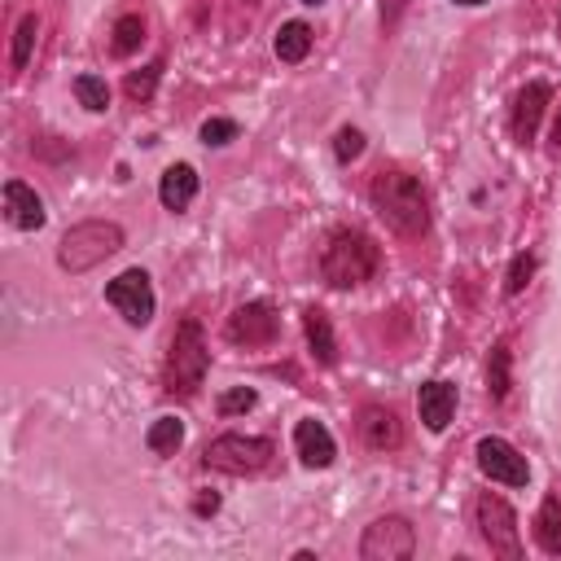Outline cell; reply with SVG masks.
<instances>
[{
	"instance_id": "cb8c5ba5",
	"label": "cell",
	"mask_w": 561,
	"mask_h": 561,
	"mask_svg": "<svg viewBox=\"0 0 561 561\" xmlns=\"http://www.w3.org/2000/svg\"><path fill=\"white\" fill-rule=\"evenodd\" d=\"M75 97H79L84 110H92V115L110 110V88H105V79H97V75H75Z\"/></svg>"
},
{
	"instance_id": "44dd1931",
	"label": "cell",
	"mask_w": 561,
	"mask_h": 561,
	"mask_svg": "<svg viewBox=\"0 0 561 561\" xmlns=\"http://www.w3.org/2000/svg\"><path fill=\"white\" fill-rule=\"evenodd\" d=\"M36 36H40V18L36 14H23L18 27H14V49H10V71H27L31 53H36Z\"/></svg>"
},
{
	"instance_id": "4fadbf2b",
	"label": "cell",
	"mask_w": 561,
	"mask_h": 561,
	"mask_svg": "<svg viewBox=\"0 0 561 561\" xmlns=\"http://www.w3.org/2000/svg\"><path fill=\"white\" fill-rule=\"evenodd\" d=\"M5 219L14 224V229H23V233H36V229H44L49 211H44V202H40V193L31 184L10 180L5 184Z\"/></svg>"
},
{
	"instance_id": "7a4b0ae2",
	"label": "cell",
	"mask_w": 561,
	"mask_h": 561,
	"mask_svg": "<svg viewBox=\"0 0 561 561\" xmlns=\"http://www.w3.org/2000/svg\"><path fill=\"white\" fill-rule=\"evenodd\" d=\"M382 264V251L373 246V238L356 233V229H339L324 246V259H320V272L333 290H352V285H365L373 281Z\"/></svg>"
},
{
	"instance_id": "e575fe53",
	"label": "cell",
	"mask_w": 561,
	"mask_h": 561,
	"mask_svg": "<svg viewBox=\"0 0 561 561\" xmlns=\"http://www.w3.org/2000/svg\"><path fill=\"white\" fill-rule=\"evenodd\" d=\"M557 36H561V18H557Z\"/></svg>"
},
{
	"instance_id": "5b68a950",
	"label": "cell",
	"mask_w": 561,
	"mask_h": 561,
	"mask_svg": "<svg viewBox=\"0 0 561 561\" xmlns=\"http://www.w3.org/2000/svg\"><path fill=\"white\" fill-rule=\"evenodd\" d=\"M272 438H251V434H219L211 447H206V470H219V474H233V479H242V474H259V470H268V461H272Z\"/></svg>"
},
{
	"instance_id": "836d02e7",
	"label": "cell",
	"mask_w": 561,
	"mask_h": 561,
	"mask_svg": "<svg viewBox=\"0 0 561 561\" xmlns=\"http://www.w3.org/2000/svg\"><path fill=\"white\" fill-rule=\"evenodd\" d=\"M303 5H311V10H316V5H324V0H303Z\"/></svg>"
},
{
	"instance_id": "d6986e66",
	"label": "cell",
	"mask_w": 561,
	"mask_h": 561,
	"mask_svg": "<svg viewBox=\"0 0 561 561\" xmlns=\"http://www.w3.org/2000/svg\"><path fill=\"white\" fill-rule=\"evenodd\" d=\"M180 443H184V421H176V417H158L145 430V447H150L154 457H176Z\"/></svg>"
},
{
	"instance_id": "5bb4252c",
	"label": "cell",
	"mask_w": 561,
	"mask_h": 561,
	"mask_svg": "<svg viewBox=\"0 0 561 561\" xmlns=\"http://www.w3.org/2000/svg\"><path fill=\"white\" fill-rule=\"evenodd\" d=\"M417 412L425 421V430H447L457 417V386L452 382H425L421 395H417Z\"/></svg>"
},
{
	"instance_id": "4dcf8cb0",
	"label": "cell",
	"mask_w": 561,
	"mask_h": 561,
	"mask_svg": "<svg viewBox=\"0 0 561 561\" xmlns=\"http://www.w3.org/2000/svg\"><path fill=\"white\" fill-rule=\"evenodd\" d=\"M193 509L206 518V513H215V509H219V496H197V500H193Z\"/></svg>"
},
{
	"instance_id": "7402d4cb",
	"label": "cell",
	"mask_w": 561,
	"mask_h": 561,
	"mask_svg": "<svg viewBox=\"0 0 561 561\" xmlns=\"http://www.w3.org/2000/svg\"><path fill=\"white\" fill-rule=\"evenodd\" d=\"M110 36H115L110 44H115V53H119V58H132V53L145 44V18H141V14H124Z\"/></svg>"
},
{
	"instance_id": "2e32d148",
	"label": "cell",
	"mask_w": 561,
	"mask_h": 561,
	"mask_svg": "<svg viewBox=\"0 0 561 561\" xmlns=\"http://www.w3.org/2000/svg\"><path fill=\"white\" fill-rule=\"evenodd\" d=\"M303 333H307L311 356H316L324 369L339 365V339H333V324H329V316H324L320 307H307V311H303Z\"/></svg>"
},
{
	"instance_id": "52a82bcc",
	"label": "cell",
	"mask_w": 561,
	"mask_h": 561,
	"mask_svg": "<svg viewBox=\"0 0 561 561\" xmlns=\"http://www.w3.org/2000/svg\"><path fill=\"white\" fill-rule=\"evenodd\" d=\"M105 303L115 307L128 324H150L154 320V285H150V272L145 268H128V272H119L115 281L105 285Z\"/></svg>"
},
{
	"instance_id": "1f68e13d",
	"label": "cell",
	"mask_w": 561,
	"mask_h": 561,
	"mask_svg": "<svg viewBox=\"0 0 561 561\" xmlns=\"http://www.w3.org/2000/svg\"><path fill=\"white\" fill-rule=\"evenodd\" d=\"M552 145H561V115H557V124H552Z\"/></svg>"
},
{
	"instance_id": "f1b7e54d",
	"label": "cell",
	"mask_w": 561,
	"mask_h": 561,
	"mask_svg": "<svg viewBox=\"0 0 561 561\" xmlns=\"http://www.w3.org/2000/svg\"><path fill=\"white\" fill-rule=\"evenodd\" d=\"M202 141L206 145H229V141H238V124L233 119H206L202 124Z\"/></svg>"
},
{
	"instance_id": "6da1fadb",
	"label": "cell",
	"mask_w": 561,
	"mask_h": 561,
	"mask_svg": "<svg viewBox=\"0 0 561 561\" xmlns=\"http://www.w3.org/2000/svg\"><path fill=\"white\" fill-rule=\"evenodd\" d=\"M373 211L391 224L399 238H421L430 229V202L417 176L408 171H378L373 176Z\"/></svg>"
},
{
	"instance_id": "9a60e30c",
	"label": "cell",
	"mask_w": 561,
	"mask_h": 561,
	"mask_svg": "<svg viewBox=\"0 0 561 561\" xmlns=\"http://www.w3.org/2000/svg\"><path fill=\"white\" fill-rule=\"evenodd\" d=\"M360 438H365V447H373V452H395V447L404 443V425L391 408L373 404V408L360 412Z\"/></svg>"
},
{
	"instance_id": "ffe728a7",
	"label": "cell",
	"mask_w": 561,
	"mask_h": 561,
	"mask_svg": "<svg viewBox=\"0 0 561 561\" xmlns=\"http://www.w3.org/2000/svg\"><path fill=\"white\" fill-rule=\"evenodd\" d=\"M272 49H277V58L290 62V66L303 62V58L311 53V27H307V23H285V27L277 31V44H272Z\"/></svg>"
},
{
	"instance_id": "8992f818",
	"label": "cell",
	"mask_w": 561,
	"mask_h": 561,
	"mask_svg": "<svg viewBox=\"0 0 561 561\" xmlns=\"http://www.w3.org/2000/svg\"><path fill=\"white\" fill-rule=\"evenodd\" d=\"M479 531H483V539H487V548L496 552V557H505V561H522V535H518V513L509 509V500H500V496H492V492H483L479 496Z\"/></svg>"
},
{
	"instance_id": "30bf717a",
	"label": "cell",
	"mask_w": 561,
	"mask_h": 561,
	"mask_svg": "<svg viewBox=\"0 0 561 561\" xmlns=\"http://www.w3.org/2000/svg\"><path fill=\"white\" fill-rule=\"evenodd\" d=\"M281 333V316L268 303H246L229 316V343L238 347H272Z\"/></svg>"
},
{
	"instance_id": "d4e9b609",
	"label": "cell",
	"mask_w": 561,
	"mask_h": 561,
	"mask_svg": "<svg viewBox=\"0 0 561 561\" xmlns=\"http://www.w3.org/2000/svg\"><path fill=\"white\" fill-rule=\"evenodd\" d=\"M255 404H259V395H255L251 386H233V391H224V395H219V404H215V408H219V417H238V412H251Z\"/></svg>"
},
{
	"instance_id": "ac0fdd59",
	"label": "cell",
	"mask_w": 561,
	"mask_h": 561,
	"mask_svg": "<svg viewBox=\"0 0 561 561\" xmlns=\"http://www.w3.org/2000/svg\"><path fill=\"white\" fill-rule=\"evenodd\" d=\"M535 539H539L544 552L561 557V500L557 496H548L539 505V513H535Z\"/></svg>"
},
{
	"instance_id": "603a6c76",
	"label": "cell",
	"mask_w": 561,
	"mask_h": 561,
	"mask_svg": "<svg viewBox=\"0 0 561 561\" xmlns=\"http://www.w3.org/2000/svg\"><path fill=\"white\" fill-rule=\"evenodd\" d=\"M509 343H496L492 347V360H487V391H492V399H505L509 395V386H513V378H509Z\"/></svg>"
},
{
	"instance_id": "9c48e42d",
	"label": "cell",
	"mask_w": 561,
	"mask_h": 561,
	"mask_svg": "<svg viewBox=\"0 0 561 561\" xmlns=\"http://www.w3.org/2000/svg\"><path fill=\"white\" fill-rule=\"evenodd\" d=\"M479 470L492 479V483H500V487H526L531 483V466H526V457L518 452V447L509 443V438H479Z\"/></svg>"
},
{
	"instance_id": "3957f363",
	"label": "cell",
	"mask_w": 561,
	"mask_h": 561,
	"mask_svg": "<svg viewBox=\"0 0 561 561\" xmlns=\"http://www.w3.org/2000/svg\"><path fill=\"white\" fill-rule=\"evenodd\" d=\"M119 251H124V229H119V224L84 219L58 242V264H62V272L79 277V272H92L97 264H105L110 255H119Z\"/></svg>"
},
{
	"instance_id": "484cf974",
	"label": "cell",
	"mask_w": 561,
	"mask_h": 561,
	"mask_svg": "<svg viewBox=\"0 0 561 561\" xmlns=\"http://www.w3.org/2000/svg\"><path fill=\"white\" fill-rule=\"evenodd\" d=\"M531 277H535V255H518V259L509 264V277H505V294L518 298V294L531 285Z\"/></svg>"
},
{
	"instance_id": "f546056e",
	"label": "cell",
	"mask_w": 561,
	"mask_h": 561,
	"mask_svg": "<svg viewBox=\"0 0 561 561\" xmlns=\"http://www.w3.org/2000/svg\"><path fill=\"white\" fill-rule=\"evenodd\" d=\"M408 5H412V0H382V23H386V27H395V23L404 18V10H408Z\"/></svg>"
},
{
	"instance_id": "277c9868",
	"label": "cell",
	"mask_w": 561,
	"mask_h": 561,
	"mask_svg": "<svg viewBox=\"0 0 561 561\" xmlns=\"http://www.w3.org/2000/svg\"><path fill=\"white\" fill-rule=\"evenodd\" d=\"M211 369V352L202 339V324L193 316H184L171 333V356H167V391L171 395H197V386L206 382Z\"/></svg>"
},
{
	"instance_id": "e0dca14e",
	"label": "cell",
	"mask_w": 561,
	"mask_h": 561,
	"mask_svg": "<svg viewBox=\"0 0 561 561\" xmlns=\"http://www.w3.org/2000/svg\"><path fill=\"white\" fill-rule=\"evenodd\" d=\"M193 197H197V171H193L189 163L167 167L163 180H158V202H163L167 211H189Z\"/></svg>"
},
{
	"instance_id": "83f0119b",
	"label": "cell",
	"mask_w": 561,
	"mask_h": 561,
	"mask_svg": "<svg viewBox=\"0 0 561 561\" xmlns=\"http://www.w3.org/2000/svg\"><path fill=\"white\" fill-rule=\"evenodd\" d=\"M333 154H339V163H356L365 154V132L360 128H343L339 137H333Z\"/></svg>"
},
{
	"instance_id": "ba28073f",
	"label": "cell",
	"mask_w": 561,
	"mask_h": 561,
	"mask_svg": "<svg viewBox=\"0 0 561 561\" xmlns=\"http://www.w3.org/2000/svg\"><path fill=\"white\" fill-rule=\"evenodd\" d=\"M417 552V531L408 518H378L365 526V539H360V557L365 561H408Z\"/></svg>"
},
{
	"instance_id": "4316f807",
	"label": "cell",
	"mask_w": 561,
	"mask_h": 561,
	"mask_svg": "<svg viewBox=\"0 0 561 561\" xmlns=\"http://www.w3.org/2000/svg\"><path fill=\"white\" fill-rule=\"evenodd\" d=\"M124 88H128V97H132V101H150V97H154V88H158V66H141V71H132V75L124 79Z\"/></svg>"
},
{
	"instance_id": "7c38bea8",
	"label": "cell",
	"mask_w": 561,
	"mask_h": 561,
	"mask_svg": "<svg viewBox=\"0 0 561 561\" xmlns=\"http://www.w3.org/2000/svg\"><path fill=\"white\" fill-rule=\"evenodd\" d=\"M548 101H552V88H548L544 79H535V84H526V88L518 92V105H513V137H518L522 145H531V141H535Z\"/></svg>"
},
{
	"instance_id": "d6a6232c",
	"label": "cell",
	"mask_w": 561,
	"mask_h": 561,
	"mask_svg": "<svg viewBox=\"0 0 561 561\" xmlns=\"http://www.w3.org/2000/svg\"><path fill=\"white\" fill-rule=\"evenodd\" d=\"M457 5H483V0H457Z\"/></svg>"
},
{
	"instance_id": "8fae6325",
	"label": "cell",
	"mask_w": 561,
	"mask_h": 561,
	"mask_svg": "<svg viewBox=\"0 0 561 561\" xmlns=\"http://www.w3.org/2000/svg\"><path fill=\"white\" fill-rule=\"evenodd\" d=\"M294 452H298V461L307 466V470H329L333 466V457H339V443H333V434L320 425V421H298L294 425Z\"/></svg>"
}]
</instances>
